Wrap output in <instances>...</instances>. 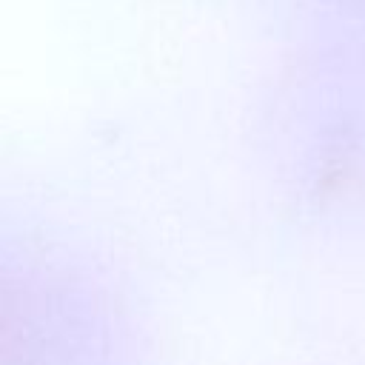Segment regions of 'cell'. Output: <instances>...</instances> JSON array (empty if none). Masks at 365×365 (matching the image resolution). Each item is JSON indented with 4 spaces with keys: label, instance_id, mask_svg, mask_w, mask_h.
<instances>
[]
</instances>
